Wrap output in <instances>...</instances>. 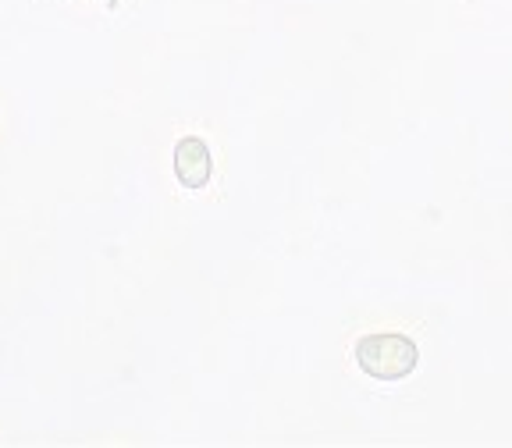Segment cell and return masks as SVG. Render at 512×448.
I'll list each match as a JSON object with an SVG mask.
<instances>
[{"label":"cell","instance_id":"obj_2","mask_svg":"<svg viewBox=\"0 0 512 448\" xmlns=\"http://www.w3.org/2000/svg\"><path fill=\"white\" fill-rule=\"evenodd\" d=\"M171 164H175V178L182 189L200 192L210 185V171H214V157H210V146L200 136H185L175 143L171 153Z\"/></svg>","mask_w":512,"mask_h":448},{"label":"cell","instance_id":"obj_1","mask_svg":"<svg viewBox=\"0 0 512 448\" xmlns=\"http://www.w3.org/2000/svg\"><path fill=\"white\" fill-rule=\"evenodd\" d=\"M356 367L384 384H399L420 367V349L402 331H377L356 342Z\"/></svg>","mask_w":512,"mask_h":448}]
</instances>
